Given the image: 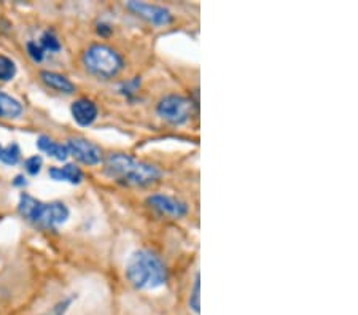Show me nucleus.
<instances>
[{"mask_svg":"<svg viewBox=\"0 0 358 315\" xmlns=\"http://www.w3.org/2000/svg\"><path fill=\"white\" fill-rule=\"evenodd\" d=\"M50 177L57 182H69L72 185H78L83 180V172L75 164H67L64 168L50 169Z\"/></svg>","mask_w":358,"mask_h":315,"instance_id":"obj_12","label":"nucleus"},{"mask_svg":"<svg viewBox=\"0 0 358 315\" xmlns=\"http://www.w3.org/2000/svg\"><path fill=\"white\" fill-rule=\"evenodd\" d=\"M150 207H153L161 215L172 217V219H182L188 214V205L180 199L167 196V194H153L148 198Z\"/></svg>","mask_w":358,"mask_h":315,"instance_id":"obj_7","label":"nucleus"},{"mask_svg":"<svg viewBox=\"0 0 358 315\" xmlns=\"http://www.w3.org/2000/svg\"><path fill=\"white\" fill-rule=\"evenodd\" d=\"M67 152L78 159L80 163L88 164V166H96L102 161V152L101 148L94 145V143L80 139V137H75V139L67 140Z\"/></svg>","mask_w":358,"mask_h":315,"instance_id":"obj_5","label":"nucleus"},{"mask_svg":"<svg viewBox=\"0 0 358 315\" xmlns=\"http://www.w3.org/2000/svg\"><path fill=\"white\" fill-rule=\"evenodd\" d=\"M72 117L80 126H91L97 118V105L90 99H78L72 104Z\"/></svg>","mask_w":358,"mask_h":315,"instance_id":"obj_9","label":"nucleus"},{"mask_svg":"<svg viewBox=\"0 0 358 315\" xmlns=\"http://www.w3.org/2000/svg\"><path fill=\"white\" fill-rule=\"evenodd\" d=\"M2 153H3V147L0 145V158H2Z\"/></svg>","mask_w":358,"mask_h":315,"instance_id":"obj_23","label":"nucleus"},{"mask_svg":"<svg viewBox=\"0 0 358 315\" xmlns=\"http://www.w3.org/2000/svg\"><path fill=\"white\" fill-rule=\"evenodd\" d=\"M189 307H192V311L194 314H199V274L196 276L193 293L189 296Z\"/></svg>","mask_w":358,"mask_h":315,"instance_id":"obj_18","label":"nucleus"},{"mask_svg":"<svg viewBox=\"0 0 358 315\" xmlns=\"http://www.w3.org/2000/svg\"><path fill=\"white\" fill-rule=\"evenodd\" d=\"M40 47L43 51H51V53H57L61 50V43L53 32H45L42 38H40Z\"/></svg>","mask_w":358,"mask_h":315,"instance_id":"obj_17","label":"nucleus"},{"mask_svg":"<svg viewBox=\"0 0 358 315\" xmlns=\"http://www.w3.org/2000/svg\"><path fill=\"white\" fill-rule=\"evenodd\" d=\"M20 158H21L20 147L16 145V143H10L7 148H3V153H2V158H0V161L5 163L7 166H15L20 161Z\"/></svg>","mask_w":358,"mask_h":315,"instance_id":"obj_16","label":"nucleus"},{"mask_svg":"<svg viewBox=\"0 0 358 315\" xmlns=\"http://www.w3.org/2000/svg\"><path fill=\"white\" fill-rule=\"evenodd\" d=\"M40 78H42V82L46 86H50L51 89L57 91V93H64V94L75 93V85L64 75H61V73L43 71L40 72Z\"/></svg>","mask_w":358,"mask_h":315,"instance_id":"obj_10","label":"nucleus"},{"mask_svg":"<svg viewBox=\"0 0 358 315\" xmlns=\"http://www.w3.org/2000/svg\"><path fill=\"white\" fill-rule=\"evenodd\" d=\"M158 115L172 124H185L193 117L194 104L192 99L178 94H169L159 101Z\"/></svg>","mask_w":358,"mask_h":315,"instance_id":"obj_4","label":"nucleus"},{"mask_svg":"<svg viewBox=\"0 0 358 315\" xmlns=\"http://www.w3.org/2000/svg\"><path fill=\"white\" fill-rule=\"evenodd\" d=\"M22 113V105L15 97L0 93V118H18Z\"/></svg>","mask_w":358,"mask_h":315,"instance_id":"obj_14","label":"nucleus"},{"mask_svg":"<svg viewBox=\"0 0 358 315\" xmlns=\"http://www.w3.org/2000/svg\"><path fill=\"white\" fill-rule=\"evenodd\" d=\"M27 53H29V56H31L32 59L36 61V62L42 61L43 56H45L43 48L40 47V45H37L36 42H29V43H27Z\"/></svg>","mask_w":358,"mask_h":315,"instance_id":"obj_20","label":"nucleus"},{"mask_svg":"<svg viewBox=\"0 0 358 315\" xmlns=\"http://www.w3.org/2000/svg\"><path fill=\"white\" fill-rule=\"evenodd\" d=\"M42 207H43V203H40V200H37L36 198L29 196V194H22L20 199L18 210L20 214L29 221L38 223L40 214H42Z\"/></svg>","mask_w":358,"mask_h":315,"instance_id":"obj_11","label":"nucleus"},{"mask_svg":"<svg viewBox=\"0 0 358 315\" xmlns=\"http://www.w3.org/2000/svg\"><path fill=\"white\" fill-rule=\"evenodd\" d=\"M128 8L134 11L137 16L147 20L148 22H153L157 26H166L172 22V13L164 7H158V5L145 3V2H136V0H131L128 2Z\"/></svg>","mask_w":358,"mask_h":315,"instance_id":"obj_6","label":"nucleus"},{"mask_svg":"<svg viewBox=\"0 0 358 315\" xmlns=\"http://www.w3.org/2000/svg\"><path fill=\"white\" fill-rule=\"evenodd\" d=\"M126 277L136 288L155 290L166 284L167 271L164 263L153 251L138 250L128 260Z\"/></svg>","mask_w":358,"mask_h":315,"instance_id":"obj_2","label":"nucleus"},{"mask_svg":"<svg viewBox=\"0 0 358 315\" xmlns=\"http://www.w3.org/2000/svg\"><path fill=\"white\" fill-rule=\"evenodd\" d=\"M16 75L15 62L7 56H0V82H10Z\"/></svg>","mask_w":358,"mask_h":315,"instance_id":"obj_15","label":"nucleus"},{"mask_svg":"<svg viewBox=\"0 0 358 315\" xmlns=\"http://www.w3.org/2000/svg\"><path fill=\"white\" fill-rule=\"evenodd\" d=\"M42 158L40 156H31V158H27L26 159V170L29 172V174L31 175H37L38 172H40V169H42Z\"/></svg>","mask_w":358,"mask_h":315,"instance_id":"obj_19","label":"nucleus"},{"mask_svg":"<svg viewBox=\"0 0 358 315\" xmlns=\"http://www.w3.org/2000/svg\"><path fill=\"white\" fill-rule=\"evenodd\" d=\"M83 66L91 75L97 78H113L124 68V61L113 48L107 45H91L83 53Z\"/></svg>","mask_w":358,"mask_h":315,"instance_id":"obj_3","label":"nucleus"},{"mask_svg":"<svg viewBox=\"0 0 358 315\" xmlns=\"http://www.w3.org/2000/svg\"><path fill=\"white\" fill-rule=\"evenodd\" d=\"M69 219V209L62 203H51V204H43L42 214H40V219L37 225L42 226H56L66 223Z\"/></svg>","mask_w":358,"mask_h":315,"instance_id":"obj_8","label":"nucleus"},{"mask_svg":"<svg viewBox=\"0 0 358 315\" xmlns=\"http://www.w3.org/2000/svg\"><path fill=\"white\" fill-rule=\"evenodd\" d=\"M15 185L16 186H22V185H26V179H24V177H22V175H18V177H16V179H15Z\"/></svg>","mask_w":358,"mask_h":315,"instance_id":"obj_22","label":"nucleus"},{"mask_svg":"<svg viewBox=\"0 0 358 315\" xmlns=\"http://www.w3.org/2000/svg\"><path fill=\"white\" fill-rule=\"evenodd\" d=\"M37 147L40 150L48 153L50 156H53L55 159H59V161H64V159L69 156L67 147L62 145V143H56L46 135H40L37 140Z\"/></svg>","mask_w":358,"mask_h":315,"instance_id":"obj_13","label":"nucleus"},{"mask_svg":"<svg viewBox=\"0 0 358 315\" xmlns=\"http://www.w3.org/2000/svg\"><path fill=\"white\" fill-rule=\"evenodd\" d=\"M106 174L113 180L132 186H148L161 179L158 168L124 153H113L107 158Z\"/></svg>","mask_w":358,"mask_h":315,"instance_id":"obj_1","label":"nucleus"},{"mask_svg":"<svg viewBox=\"0 0 358 315\" xmlns=\"http://www.w3.org/2000/svg\"><path fill=\"white\" fill-rule=\"evenodd\" d=\"M69 306H71V300L62 301V302H59V305H56L53 309H51V311L46 312L45 315H64Z\"/></svg>","mask_w":358,"mask_h":315,"instance_id":"obj_21","label":"nucleus"}]
</instances>
